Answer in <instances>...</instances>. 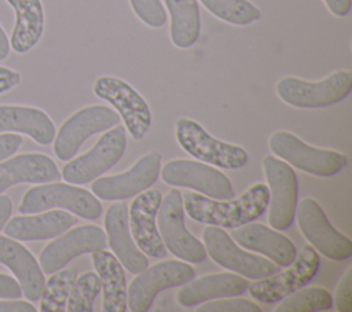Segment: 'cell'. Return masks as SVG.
I'll list each match as a JSON object with an SVG mask.
<instances>
[{
    "label": "cell",
    "instance_id": "6da1fadb",
    "mask_svg": "<svg viewBox=\"0 0 352 312\" xmlns=\"http://www.w3.org/2000/svg\"><path fill=\"white\" fill-rule=\"evenodd\" d=\"M270 199L267 184L256 183L235 199H214L198 192L184 195V212L190 219L208 225L235 228L264 214Z\"/></svg>",
    "mask_w": 352,
    "mask_h": 312
},
{
    "label": "cell",
    "instance_id": "7a4b0ae2",
    "mask_svg": "<svg viewBox=\"0 0 352 312\" xmlns=\"http://www.w3.org/2000/svg\"><path fill=\"white\" fill-rule=\"evenodd\" d=\"M352 89V73L340 69L320 81L286 76L279 78L275 92L282 102L298 109H322L344 100Z\"/></svg>",
    "mask_w": 352,
    "mask_h": 312
},
{
    "label": "cell",
    "instance_id": "3957f363",
    "mask_svg": "<svg viewBox=\"0 0 352 312\" xmlns=\"http://www.w3.org/2000/svg\"><path fill=\"white\" fill-rule=\"evenodd\" d=\"M268 147L286 164L319 177L334 176L348 164L344 153L314 147L287 131L274 132L268 139Z\"/></svg>",
    "mask_w": 352,
    "mask_h": 312
},
{
    "label": "cell",
    "instance_id": "277c9868",
    "mask_svg": "<svg viewBox=\"0 0 352 312\" xmlns=\"http://www.w3.org/2000/svg\"><path fill=\"white\" fill-rule=\"evenodd\" d=\"M52 208L65 209L85 220H96L102 214V203L92 192L65 183L32 187L22 197L18 212L30 214L41 213Z\"/></svg>",
    "mask_w": 352,
    "mask_h": 312
},
{
    "label": "cell",
    "instance_id": "5b68a950",
    "mask_svg": "<svg viewBox=\"0 0 352 312\" xmlns=\"http://www.w3.org/2000/svg\"><path fill=\"white\" fill-rule=\"evenodd\" d=\"M175 128L180 147L198 161L223 169H239L248 162V153L243 147L213 137L201 124L191 118H179Z\"/></svg>",
    "mask_w": 352,
    "mask_h": 312
},
{
    "label": "cell",
    "instance_id": "8992f818",
    "mask_svg": "<svg viewBox=\"0 0 352 312\" xmlns=\"http://www.w3.org/2000/svg\"><path fill=\"white\" fill-rule=\"evenodd\" d=\"M157 228L169 253L188 263H202L206 258L204 243L194 236L184 224L183 194L172 188L161 199L157 212Z\"/></svg>",
    "mask_w": 352,
    "mask_h": 312
},
{
    "label": "cell",
    "instance_id": "52a82bcc",
    "mask_svg": "<svg viewBox=\"0 0 352 312\" xmlns=\"http://www.w3.org/2000/svg\"><path fill=\"white\" fill-rule=\"evenodd\" d=\"M320 260L318 252L312 246L305 245L285 271L256 279L248 285L246 290L258 302L276 304L286 296L308 285L318 274Z\"/></svg>",
    "mask_w": 352,
    "mask_h": 312
},
{
    "label": "cell",
    "instance_id": "ba28073f",
    "mask_svg": "<svg viewBox=\"0 0 352 312\" xmlns=\"http://www.w3.org/2000/svg\"><path fill=\"white\" fill-rule=\"evenodd\" d=\"M202 239L206 254H209L216 264L243 278L256 280L280 271V267L271 260L242 250L238 243L217 225H208L202 232Z\"/></svg>",
    "mask_w": 352,
    "mask_h": 312
},
{
    "label": "cell",
    "instance_id": "9c48e42d",
    "mask_svg": "<svg viewBox=\"0 0 352 312\" xmlns=\"http://www.w3.org/2000/svg\"><path fill=\"white\" fill-rule=\"evenodd\" d=\"M92 89L99 99L117 110L125 129L135 140L143 139L151 125V111L144 98L131 84L116 76H100Z\"/></svg>",
    "mask_w": 352,
    "mask_h": 312
},
{
    "label": "cell",
    "instance_id": "30bf717a",
    "mask_svg": "<svg viewBox=\"0 0 352 312\" xmlns=\"http://www.w3.org/2000/svg\"><path fill=\"white\" fill-rule=\"evenodd\" d=\"M195 271L184 261L168 260L147 267L138 274L126 291V305L132 312L148 311L160 291L182 286L194 279Z\"/></svg>",
    "mask_w": 352,
    "mask_h": 312
},
{
    "label": "cell",
    "instance_id": "8fae6325",
    "mask_svg": "<svg viewBox=\"0 0 352 312\" xmlns=\"http://www.w3.org/2000/svg\"><path fill=\"white\" fill-rule=\"evenodd\" d=\"M120 122V115L103 104H92L72 114L54 137V153L60 161L72 159L81 144L95 133L107 131Z\"/></svg>",
    "mask_w": 352,
    "mask_h": 312
},
{
    "label": "cell",
    "instance_id": "7c38bea8",
    "mask_svg": "<svg viewBox=\"0 0 352 312\" xmlns=\"http://www.w3.org/2000/svg\"><path fill=\"white\" fill-rule=\"evenodd\" d=\"M296 214L304 238L324 257L341 261L352 256V241L334 228L315 199H301L296 206Z\"/></svg>",
    "mask_w": 352,
    "mask_h": 312
},
{
    "label": "cell",
    "instance_id": "4fadbf2b",
    "mask_svg": "<svg viewBox=\"0 0 352 312\" xmlns=\"http://www.w3.org/2000/svg\"><path fill=\"white\" fill-rule=\"evenodd\" d=\"M125 148V128L121 125L110 128L88 153L67 162L60 176L70 184L89 183L113 168L124 155Z\"/></svg>",
    "mask_w": 352,
    "mask_h": 312
},
{
    "label": "cell",
    "instance_id": "5bb4252c",
    "mask_svg": "<svg viewBox=\"0 0 352 312\" xmlns=\"http://www.w3.org/2000/svg\"><path fill=\"white\" fill-rule=\"evenodd\" d=\"M263 169L268 183V223L275 230L289 228L296 217L298 198L297 176L292 166L274 155H265Z\"/></svg>",
    "mask_w": 352,
    "mask_h": 312
},
{
    "label": "cell",
    "instance_id": "9a60e30c",
    "mask_svg": "<svg viewBox=\"0 0 352 312\" xmlns=\"http://www.w3.org/2000/svg\"><path fill=\"white\" fill-rule=\"evenodd\" d=\"M161 179L173 187L191 188L214 199H228L234 195L230 179L214 166L191 159H172L160 169Z\"/></svg>",
    "mask_w": 352,
    "mask_h": 312
},
{
    "label": "cell",
    "instance_id": "2e32d148",
    "mask_svg": "<svg viewBox=\"0 0 352 312\" xmlns=\"http://www.w3.org/2000/svg\"><path fill=\"white\" fill-rule=\"evenodd\" d=\"M162 155L157 150H151L140 157L128 170L96 177L91 186L92 194L103 201H124L138 195L154 184L160 176Z\"/></svg>",
    "mask_w": 352,
    "mask_h": 312
},
{
    "label": "cell",
    "instance_id": "e0dca14e",
    "mask_svg": "<svg viewBox=\"0 0 352 312\" xmlns=\"http://www.w3.org/2000/svg\"><path fill=\"white\" fill-rule=\"evenodd\" d=\"M106 246V232L98 225L88 224L69 228L44 247L38 264L43 272L50 275L65 268L73 258L104 249Z\"/></svg>",
    "mask_w": 352,
    "mask_h": 312
},
{
    "label": "cell",
    "instance_id": "ac0fdd59",
    "mask_svg": "<svg viewBox=\"0 0 352 312\" xmlns=\"http://www.w3.org/2000/svg\"><path fill=\"white\" fill-rule=\"evenodd\" d=\"M162 195L158 190H144L135 195L129 208V230L138 247L150 257L162 258L168 250L157 228V212Z\"/></svg>",
    "mask_w": 352,
    "mask_h": 312
},
{
    "label": "cell",
    "instance_id": "d6986e66",
    "mask_svg": "<svg viewBox=\"0 0 352 312\" xmlns=\"http://www.w3.org/2000/svg\"><path fill=\"white\" fill-rule=\"evenodd\" d=\"M104 228L113 254L128 272L140 274L148 267L146 254L132 239L128 223V208L124 201H117L109 206L104 216Z\"/></svg>",
    "mask_w": 352,
    "mask_h": 312
},
{
    "label": "cell",
    "instance_id": "ffe728a7",
    "mask_svg": "<svg viewBox=\"0 0 352 312\" xmlns=\"http://www.w3.org/2000/svg\"><path fill=\"white\" fill-rule=\"evenodd\" d=\"M231 238L242 247L268 257L279 267H287L296 257L294 243L272 227L261 223H246L231 231Z\"/></svg>",
    "mask_w": 352,
    "mask_h": 312
},
{
    "label": "cell",
    "instance_id": "44dd1931",
    "mask_svg": "<svg viewBox=\"0 0 352 312\" xmlns=\"http://www.w3.org/2000/svg\"><path fill=\"white\" fill-rule=\"evenodd\" d=\"M0 264L8 267L18 280L22 296L29 301H38L45 279L44 272L28 247L4 235H0Z\"/></svg>",
    "mask_w": 352,
    "mask_h": 312
},
{
    "label": "cell",
    "instance_id": "7402d4cb",
    "mask_svg": "<svg viewBox=\"0 0 352 312\" xmlns=\"http://www.w3.org/2000/svg\"><path fill=\"white\" fill-rule=\"evenodd\" d=\"M60 177L55 161L41 153L19 154L0 161V194L15 184L51 183Z\"/></svg>",
    "mask_w": 352,
    "mask_h": 312
},
{
    "label": "cell",
    "instance_id": "603a6c76",
    "mask_svg": "<svg viewBox=\"0 0 352 312\" xmlns=\"http://www.w3.org/2000/svg\"><path fill=\"white\" fill-rule=\"evenodd\" d=\"M77 221V217L67 210L55 209L36 216L12 217L3 230L7 236L16 241H45L63 234Z\"/></svg>",
    "mask_w": 352,
    "mask_h": 312
},
{
    "label": "cell",
    "instance_id": "cb8c5ba5",
    "mask_svg": "<svg viewBox=\"0 0 352 312\" xmlns=\"http://www.w3.org/2000/svg\"><path fill=\"white\" fill-rule=\"evenodd\" d=\"M248 285L249 282L238 274H212L182 285L176 297L180 305L194 307L209 300L239 296L248 289Z\"/></svg>",
    "mask_w": 352,
    "mask_h": 312
},
{
    "label": "cell",
    "instance_id": "d4e9b609",
    "mask_svg": "<svg viewBox=\"0 0 352 312\" xmlns=\"http://www.w3.org/2000/svg\"><path fill=\"white\" fill-rule=\"evenodd\" d=\"M25 133L36 143L47 146L54 142L55 125L50 115L34 106L0 104V133Z\"/></svg>",
    "mask_w": 352,
    "mask_h": 312
},
{
    "label": "cell",
    "instance_id": "484cf974",
    "mask_svg": "<svg viewBox=\"0 0 352 312\" xmlns=\"http://www.w3.org/2000/svg\"><path fill=\"white\" fill-rule=\"evenodd\" d=\"M15 12L10 47L16 54L33 49L43 37L45 15L41 0H6Z\"/></svg>",
    "mask_w": 352,
    "mask_h": 312
},
{
    "label": "cell",
    "instance_id": "4316f807",
    "mask_svg": "<svg viewBox=\"0 0 352 312\" xmlns=\"http://www.w3.org/2000/svg\"><path fill=\"white\" fill-rule=\"evenodd\" d=\"M94 268L100 279L103 290L102 308L104 312H125L126 305V279L121 263L117 257L104 250H96L91 253Z\"/></svg>",
    "mask_w": 352,
    "mask_h": 312
},
{
    "label": "cell",
    "instance_id": "83f0119b",
    "mask_svg": "<svg viewBox=\"0 0 352 312\" xmlns=\"http://www.w3.org/2000/svg\"><path fill=\"white\" fill-rule=\"evenodd\" d=\"M165 5L170 16L172 44L182 49L192 47L201 33L198 0H165Z\"/></svg>",
    "mask_w": 352,
    "mask_h": 312
},
{
    "label": "cell",
    "instance_id": "f1b7e54d",
    "mask_svg": "<svg viewBox=\"0 0 352 312\" xmlns=\"http://www.w3.org/2000/svg\"><path fill=\"white\" fill-rule=\"evenodd\" d=\"M51 276L45 280L43 294L40 297L41 312H63L66 311L67 298L73 283L77 278L76 268L59 269L50 274Z\"/></svg>",
    "mask_w": 352,
    "mask_h": 312
},
{
    "label": "cell",
    "instance_id": "f546056e",
    "mask_svg": "<svg viewBox=\"0 0 352 312\" xmlns=\"http://www.w3.org/2000/svg\"><path fill=\"white\" fill-rule=\"evenodd\" d=\"M333 307L331 294L320 286H302L279 301L276 312H316Z\"/></svg>",
    "mask_w": 352,
    "mask_h": 312
},
{
    "label": "cell",
    "instance_id": "4dcf8cb0",
    "mask_svg": "<svg viewBox=\"0 0 352 312\" xmlns=\"http://www.w3.org/2000/svg\"><path fill=\"white\" fill-rule=\"evenodd\" d=\"M217 19L230 25L246 26L261 18V11L249 0H199Z\"/></svg>",
    "mask_w": 352,
    "mask_h": 312
},
{
    "label": "cell",
    "instance_id": "1f68e13d",
    "mask_svg": "<svg viewBox=\"0 0 352 312\" xmlns=\"http://www.w3.org/2000/svg\"><path fill=\"white\" fill-rule=\"evenodd\" d=\"M100 279L96 272H84L76 278L70 290L66 311L69 312H91L94 301L100 291Z\"/></svg>",
    "mask_w": 352,
    "mask_h": 312
},
{
    "label": "cell",
    "instance_id": "d6a6232c",
    "mask_svg": "<svg viewBox=\"0 0 352 312\" xmlns=\"http://www.w3.org/2000/svg\"><path fill=\"white\" fill-rule=\"evenodd\" d=\"M129 4L144 25L158 29L166 23V12L161 0H129Z\"/></svg>",
    "mask_w": 352,
    "mask_h": 312
},
{
    "label": "cell",
    "instance_id": "836d02e7",
    "mask_svg": "<svg viewBox=\"0 0 352 312\" xmlns=\"http://www.w3.org/2000/svg\"><path fill=\"white\" fill-rule=\"evenodd\" d=\"M201 305V304H199ZM198 312H261V308L248 298L223 297L202 302Z\"/></svg>",
    "mask_w": 352,
    "mask_h": 312
},
{
    "label": "cell",
    "instance_id": "e575fe53",
    "mask_svg": "<svg viewBox=\"0 0 352 312\" xmlns=\"http://www.w3.org/2000/svg\"><path fill=\"white\" fill-rule=\"evenodd\" d=\"M333 305L340 312L352 311V268H349L341 278L334 293Z\"/></svg>",
    "mask_w": 352,
    "mask_h": 312
},
{
    "label": "cell",
    "instance_id": "d590c367",
    "mask_svg": "<svg viewBox=\"0 0 352 312\" xmlns=\"http://www.w3.org/2000/svg\"><path fill=\"white\" fill-rule=\"evenodd\" d=\"M22 142L23 139L18 133H12V132L0 133V161H4L11 155H14L18 151Z\"/></svg>",
    "mask_w": 352,
    "mask_h": 312
},
{
    "label": "cell",
    "instance_id": "8d00e7d4",
    "mask_svg": "<svg viewBox=\"0 0 352 312\" xmlns=\"http://www.w3.org/2000/svg\"><path fill=\"white\" fill-rule=\"evenodd\" d=\"M21 296H22V290L18 280L10 275L0 274V298L11 300V298H19Z\"/></svg>",
    "mask_w": 352,
    "mask_h": 312
},
{
    "label": "cell",
    "instance_id": "74e56055",
    "mask_svg": "<svg viewBox=\"0 0 352 312\" xmlns=\"http://www.w3.org/2000/svg\"><path fill=\"white\" fill-rule=\"evenodd\" d=\"M19 82H21L19 71L7 66H0V95L11 91Z\"/></svg>",
    "mask_w": 352,
    "mask_h": 312
},
{
    "label": "cell",
    "instance_id": "f35d334b",
    "mask_svg": "<svg viewBox=\"0 0 352 312\" xmlns=\"http://www.w3.org/2000/svg\"><path fill=\"white\" fill-rule=\"evenodd\" d=\"M0 312H36V308L28 301L16 298L6 301V298H0Z\"/></svg>",
    "mask_w": 352,
    "mask_h": 312
},
{
    "label": "cell",
    "instance_id": "ab89813d",
    "mask_svg": "<svg viewBox=\"0 0 352 312\" xmlns=\"http://www.w3.org/2000/svg\"><path fill=\"white\" fill-rule=\"evenodd\" d=\"M327 10L336 16H345L351 11L352 0H323Z\"/></svg>",
    "mask_w": 352,
    "mask_h": 312
},
{
    "label": "cell",
    "instance_id": "60d3db41",
    "mask_svg": "<svg viewBox=\"0 0 352 312\" xmlns=\"http://www.w3.org/2000/svg\"><path fill=\"white\" fill-rule=\"evenodd\" d=\"M12 213V202L8 195H0V231L10 220Z\"/></svg>",
    "mask_w": 352,
    "mask_h": 312
},
{
    "label": "cell",
    "instance_id": "b9f144b4",
    "mask_svg": "<svg viewBox=\"0 0 352 312\" xmlns=\"http://www.w3.org/2000/svg\"><path fill=\"white\" fill-rule=\"evenodd\" d=\"M10 49H11V47H10V38H8V36L6 34L4 29H3L1 25H0V62L4 60V59L8 56Z\"/></svg>",
    "mask_w": 352,
    "mask_h": 312
},
{
    "label": "cell",
    "instance_id": "7bdbcfd3",
    "mask_svg": "<svg viewBox=\"0 0 352 312\" xmlns=\"http://www.w3.org/2000/svg\"><path fill=\"white\" fill-rule=\"evenodd\" d=\"M0 3H1V0H0Z\"/></svg>",
    "mask_w": 352,
    "mask_h": 312
}]
</instances>
